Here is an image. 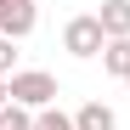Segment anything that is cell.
<instances>
[{
    "label": "cell",
    "mask_w": 130,
    "mask_h": 130,
    "mask_svg": "<svg viewBox=\"0 0 130 130\" xmlns=\"http://www.w3.org/2000/svg\"><path fill=\"white\" fill-rule=\"evenodd\" d=\"M96 23H102L107 40H130V0H102Z\"/></svg>",
    "instance_id": "277c9868"
},
{
    "label": "cell",
    "mask_w": 130,
    "mask_h": 130,
    "mask_svg": "<svg viewBox=\"0 0 130 130\" xmlns=\"http://www.w3.org/2000/svg\"><path fill=\"white\" fill-rule=\"evenodd\" d=\"M0 130H34V113L28 107H6L0 113Z\"/></svg>",
    "instance_id": "ba28073f"
},
{
    "label": "cell",
    "mask_w": 130,
    "mask_h": 130,
    "mask_svg": "<svg viewBox=\"0 0 130 130\" xmlns=\"http://www.w3.org/2000/svg\"><path fill=\"white\" fill-rule=\"evenodd\" d=\"M74 124H79V130H119V113H113L107 102H85L79 113H74Z\"/></svg>",
    "instance_id": "5b68a950"
},
{
    "label": "cell",
    "mask_w": 130,
    "mask_h": 130,
    "mask_svg": "<svg viewBox=\"0 0 130 130\" xmlns=\"http://www.w3.org/2000/svg\"><path fill=\"white\" fill-rule=\"evenodd\" d=\"M34 23H40V0H0V34H6L11 45L28 40Z\"/></svg>",
    "instance_id": "3957f363"
},
{
    "label": "cell",
    "mask_w": 130,
    "mask_h": 130,
    "mask_svg": "<svg viewBox=\"0 0 130 130\" xmlns=\"http://www.w3.org/2000/svg\"><path fill=\"white\" fill-rule=\"evenodd\" d=\"M62 51L79 57V62H91V57L107 51V34H102V23H96V11H79V17L62 23Z\"/></svg>",
    "instance_id": "7a4b0ae2"
},
{
    "label": "cell",
    "mask_w": 130,
    "mask_h": 130,
    "mask_svg": "<svg viewBox=\"0 0 130 130\" xmlns=\"http://www.w3.org/2000/svg\"><path fill=\"white\" fill-rule=\"evenodd\" d=\"M124 85H130V79H124Z\"/></svg>",
    "instance_id": "8fae6325"
},
{
    "label": "cell",
    "mask_w": 130,
    "mask_h": 130,
    "mask_svg": "<svg viewBox=\"0 0 130 130\" xmlns=\"http://www.w3.org/2000/svg\"><path fill=\"white\" fill-rule=\"evenodd\" d=\"M6 107H11V85L0 79V113H6Z\"/></svg>",
    "instance_id": "30bf717a"
},
{
    "label": "cell",
    "mask_w": 130,
    "mask_h": 130,
    "mask_svg": "<svg viewBox=\"0 0 130 130\" xmlns=\"http://www.w3.org/2000/svg\"><path fill=\"white\" fill-rule=\"evenodd\" d=\"M102 68L113 74V79H130V40H107V51H102Z\"/></svg>",
    "instance_id": "8992f818"
},
{
    "label": "cell",
    "mask_w": 130,
    "mask_h": 130,
    "mask_svg": "<svg viewBox=\"0 0 130 130\" xmlns=\"http://www.w3.org/2000/svg\"><path fill=\"white\" fill-rule=\"evenodd\" d=\"M34 130H79L74 113H62V107H45V113H34Z\"/></svg>",
    "instance_id": "52a82bcc"
},
{
    "label": "cell",
    "mask_w": 130,
    "mask_h": 130,
    "mask_svg": "<svg viewBox=\"0 0 130 130\" xmlns=\"http://www.w3.org/2000/svg\"><path fill=\"white\" fill-rule=\"evenodd\" d=\"M11 107H28V113H45V107H57V74H45V68H17L11 79Z\"/></svg>",
    "instance_id": "6da1fadb"
},
{
    "label": "cell",
    "mask_w": 130,
    "mask_h": 130,
    "mask_svg": "<svg viewBox=\"0 0 130 130\" xmlns=\"http://www.w3.org/2000/svg\"><path fill=\"white\" fill-rule=\"evenodd\" d=\"M17 74V51H11V40L0 34V79H11Z\"/></svg>",
    "instance_id": "9c48e42d"
}]
</instances>
